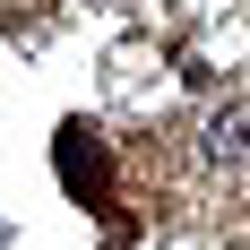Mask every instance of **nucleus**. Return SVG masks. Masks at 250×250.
Wrapping results in <instances>:
<instances>
[{
  "label": "nucleus",
  "instance_id": "1",
  "mask_svg": "<svg viewBox=\"0 0 250 250\" xmlns=\"http://www.w3.org/2000/svg\"><path fill=\"white\" fill-rule=\"evenodd\" d=\"M207 155H216V164H250V104H225V112L207 121Z\"/></svg>",
  "mask_w": 250,
  "mask_h": 250
}]
</instances>
